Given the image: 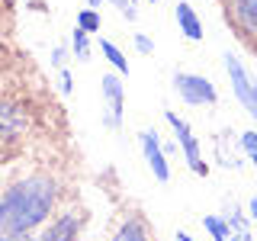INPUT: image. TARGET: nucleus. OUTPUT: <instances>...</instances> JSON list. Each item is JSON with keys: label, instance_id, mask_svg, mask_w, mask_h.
<instances>
[{"label": "nucleus", "instance_id": "obj_24", "mask_svg": "<svg viewBox=\"0 0 257 241\" xmlns=\"http://www.w3.org/2000/svg\"><path fill=\"white\" fill-rule=\"evenodd\" d=\"M148 4H161V0H148Z\"/></svg>", "mask_w": 257, "mask_h": 241}, {"label": "nucleus", "instance_id": "obj_7", "mask_svg": "<svg viewBox=\"0 0 257 241\" xmlns=\"http://www.w3.org/2000/svg\"><path fill=\"white\" fill-rule=\"evenodd\" d=\"M100 90H103V103H106V123L112 129L122 126V103H125V90H122V80L119 74H103L100 80Z\"/></svg>", "mask_w": 257, "mask_h": 241}, {"label": "nucleus", "instance_id": "obj_14", "mask_svg": "<svg viewBox=\"0 0 257 241\" xmlns=\"http://www.w3.org/2000/svg\"><path fill=\"white\" fill-rule=\"evenodd\" d=\"M77 26L84 29V32H96L103 26V20H100V13L96 10H90V7H84V10L77 13Z\"/></svg>", "mask_w": 257, "mask_h": 241}, {"label": "nucleus", "instance_id": "obj_11", "mask_svg": "<svg viewBox=\"0 0 257 241\" xmlns=\"http://www.w3.org/2000/svg\"><path fill=\"white\" fill-rule=\"evenodd\" d=\"M100 52H103V58H106L112 68L119 71V74H128V58L119 52V45H112L109 39H103V42H100Z\"/></svg>", "mask_w": 257, "mask_h": 241}, {"label": "nucleus", "instance_id": "obj_23", "mask_svg": "<svg viewBox=\"0 0 257 241\" xmlns=\"http://www.w3.org/2000/svg\"><path fill=\"white\" fill-rule=\"evenodd\" d=\"M106 4V0H87V7H90V10H96V7H103Z\"/></svg>", "mask_w": 257, "mask_h": 241}, {"label": "nucleus", "instance_id": "obj_5", "mask_svg": "<svg viewBox=\"0 0 257 241\" xmlns=\"http://www.w3.org/2000/svg\"><path fill=\"white\" fill-rule=\"evenodd\" d=\"M80 225H84V219H80L77 209H68V212L55 215L52 222L45 225L42 231H39L32 241H77L80 235Z\"/></svg>", "mask_w": 257, "mask_h": 241}, {"label": "nucleus", "instance_id": "obj_15", "mask_svg": "<svg viewBox=\"0 0 257 241\" xmlns=\"http://www.w3.org/2000/svg\"><path fill=\"white\" fill-rule=\"evenodd\" d=\"M106 4H112L125 20H132V23L139 20V4H135V0H106Z\"/></svg>", "mask_w": 257, "mask_h": 241}, {"label": "nucleus", "instance_id": "obj_21", "mask_svg": "<svg viewBox=\"0 0 257 241\" xmlns=\"http://www.w3.org/2000/svg\"><path fill=\"white\" fill-rule=\"evenodd\" d=\"M247 215H251V219L257 222V196L251 199V203H247Z\"/></svg>", "mask_w": 257, "mask_h": 241}, {"label": "nucleus", "instance_id": "obj_20", "mask_svg": "<svg viewBox=\"0 0 257 241\" xmlns=\"http://www.w3.org/2000/svg\"><path fill=\"white\" fill-rule=\"evenodd\" d=\"M0 241H32V235H0Z\"/></svg>", "mask_w": 257, "mask_h": 241}, {"label": "nucleus", "instance_id": "obj_8", "mask_svg": "<svg viewBox=\"0 0 257 241\" xmlns=\"http://www.w3.org/2000/svg\"><path fill=\"white\" fill-rule=\"evenodd\" d=\"M231 20L244 36H257V0H228Z\"/></svg>", "mask_w": 257, "mask_h": 241}, {"label": "nucleus", "instance_id": "obj_2", "mask_svg": "<svg viewBox=\"0 0 257 241\" xmlns=\"http://www.w3.org/2000/svg\"><path fill=\"white\" fill-rule=\"evenodd\" d=\"M164 119H167V123H171V129H174V139H177V145L183 148V158H187L190 171L199 174V177H206L209 164L203 161V148H199V139L193 135L190 123H187V119H180L177 112H164Z\"/></svg>", "mask_w": 257, "mask_h": 241}, {"label": "nucleus", "instance_id": "obj_16", "mask_svg": "<svg viewBox=\"0 0 257 241\" xmlns=\"http://www.w3.org/2000/svg\"><path fill=\"white\" fill-rule=\"evenodd\" d=\"M135 48H139L142 55H151V52H155V42H151L145 32H135Z\"/></svg>", "mask_w": 257, "mask_h": 241}, {"label": "nucleus", "instance_id": "obj_13", "mask_svg": "<svg viewBox=\"0 0 257 241\" xmlns=\"http://www.w3.org/2000/svg\"><path fill=\"white\" fill-rule=\"evenodd\" d=\"M203 228L209 231V238H212V241H228V235H231V225L225 222L222 215H206Z\"/></svg>", "mask_w": 257, "mask_h": 241}, {"label": "nucleus", "instance_id": "obj_9", "mask_svg": "<svg viewBox=\"0 0 257 241\" xmlns=\"http://www.w3.org/2000/svg\"><path fill=\"white\" fill-rule=\"evenodd\" d=\"M174 16H177V26H180V32L187 39H193V42H199V39H203V23H199L196 10H193L187 0H180V4L174 7Z\"/></svg>", "mask_w": 257, "mask_h": 241}, {"label": "nucleus", "instance_id": "obj_1", "mask_svg": "<svg viewBox=\"0 0 257 241\" xmlns=\"http://www.w3.org/2000/svg\"><path fill=\"white\" fill-rule=\"evenodd\" d=\"M58 203V180L48 174L16 177L0 190V235H32L52 219Z\"/></svg>", "mask_w": 257, "mask_h": 241}, {"label": "nucleus", "instance_id": "obj_3", "mask_svg": "<svg viewBox=\"0 0 257 241\" xmlns=\"http://www.w3.org/2000/svg\"><path fill=\"white\" fill-rule=\"evenodd\" d=\"M174 90L180 93V100L190 103V106H212V103L219 100L215 87L209 84L206 77L187 74V71H177V74H174Z\"/></svg>", "mask_w": 257, "mask_h": 241}, {"label": "nucleus", "instance_id": "obj_17", "mask_svg": "<svg viewBox=\"0 0 257 241\" xmlns=\"http://www.w3.org/2000/svg\"><path fill=\"white\" fill-rule=\"evenodd\" d=\"M58 77H61V93H71V87H74V80H71V74H68V71H58Z\"/></svg>", "mask_w": 257, "mask_h": 241}, {"label": "nucleus", "instance_id": "obj_6", "mask_svg": "<svg viewBox=\"0 0 257 241\" xmlns=\"http://www.w3.org/2000/svg\"><path fill=\"white\" fill-rule=\"evenodd\" d=\"M139 145H142V155H145V164L151 167V174H155V180L158 183H167L171 180V167H167V155H164V148H161V139H158V132H142L139 135Z\"/></svg>", "mask_w": 257, "mask_h": 241}, {"label": "nucleus", "instance_id": "obj_10", "mask_svg": "<svg viewBox=\"0 0 257 241\" xmlns=\"http://www.w3.org/2000/svg\"><path fill=\"white\" fill-rule=\"evenodd\" d=\"M112 241H151V235H148V225H145V219H139V215H128V219H122V225L116 228Z\"/></svg>", "mask_w": 257, "mask_h": 241}, {"label": "nucleus", "instance_id": "obj_18", "mask_svg": "<svg viewBox=\"0 0 257 241\" xmlns=\"http://www.w3.org/2000/svg\"><path fill=\"white\" fill-rule=\"evenodd\" d=\"M228 241H254V238H251V231H247V228H241V231H231Z\"/></svg>", "mask_w": 257, "mask_h": 241}, {"label": "nucleus", "instance_id": "obj_22", "mask_svg": "<svg viewBox=\"0 0 257 241\" xmlns=\"http://www.w3.org/2000/svg\"><path fill=\"white\" fill-rule=\"evenodd\" d=\"M174 241H193V238L187 235V231H177V235H174Z\"/></svg>", "mask_w": 257, "mask_h": 241}, {"label": "nucleus", "instance_id": "obj_4", "mask_svg": "<svg viewBox=\"0 0 257 241\" xmlns=\"http://www.w3.org/2000/svg\"><path fill=\"white\" fill-rule=\"evenodd\" d=\"M29 129V112L23 103L16 100H7V96H0V145H10L16 142L20 135H26Z\"/></svg>", "mask_w": 257, "mask_h": 241}, {"label": "nucleus", "instance_id": "obj_19", "mask_svg": "<svg viewBox=\"0 0 257 241\" xmlns=\"http://www.w3.org/2000/svg\"><path fill=\"white\" fill-rule=\"evenodd\" d=\"M52 64H55V68H61V64H64V48H61V45L52 52Z\"/></svg>", "mask_w": 257, "mask_h": 241}, {"label": "nucleus", "instance_id": "obj_12", "mask_svg": "<svg viewBox=\"0 0 257 241\" xmlns=\"http://www.w3.org/2000/svg\"><path fill=\"white\" fill-rule=\"evenodd\" d=\"M71 55L77 61H90V32H84L80 26H74V36H71Z\"/></svg>", "mask_w": 257, "mask_h": 241}]
</instances>
